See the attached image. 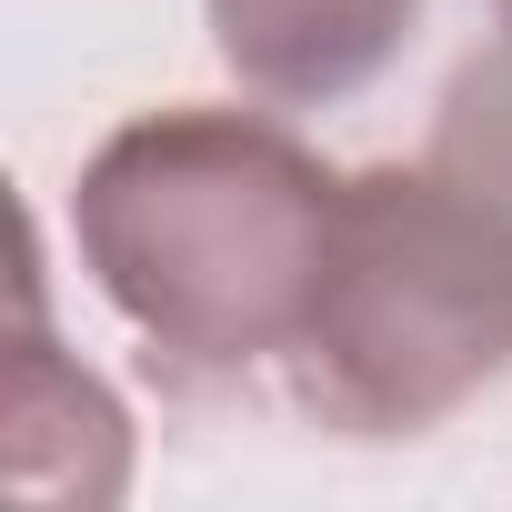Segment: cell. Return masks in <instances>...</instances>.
<instances>
[{"label":"cell","instance_id":"5","mask_svg":"<svg viewBox=\"0 0 512 512\" xmlns=\"http://www.w3.org/2000/svg\"><path fill=\"white\" fill-rule=\"evenodd\" d=\"M492 21H502V31H512V0H492Z\"/></svg>","mask_w":512,"mask_h":512},{"label":"cell","instance_id":"1","mask_svg":"<svg viewBox=\"0 0 512 512\" xmlns=\"http://www.w3.org/2000/svg\"><path fill=\"white\" fill-rule=\"evenodd\" d=\"M342 181L352 171L262 111H141L81 161V272L151 342V372L171 392L282 382L332 292Z\"/></svg>","mask_w":512,"mask_h":512},{"label":"cell","instance_id":"3","mask_svg":"<svg viewBox=\"0 0 512 512\" xmlns=\"http://www.w3.org/2000/svg\"><path fill=\"white\" fill-rule=\"evenodd\" d=\"M412 21L422 0H211V51L241 71V91L322 111L392 71Z\"/></svg>","mask_w":512,"mask_h":512},{"label":"cell","instance_id":"2","mask_svg":"<svg viewBox=\"0 0 512 512\" xmlns=\"http://www.w3.org/2000/svg\"><path fill=\"white\" fill-rule=\"evenodd\" d=\"M512 372V262L432 161L342 181V251L282 402L342 442H412Z\"/></svg>","mask_w":512,"mask_h":512},{"label":"cell","instance_id":"4","mask_svg":"<svg viewBox=\"0 0 512 512\" xmlns=\"http://www.w3.org/2000/svg\"><path fill=\"white\" fill-rule=\"evenodd\" d=\"M422 161L482 211V231L502 241V262H512V31H502V51H472L442 81V111H432V151Z\"/></svg>","mask_w":512,"mask_h":512}]
</instances>
